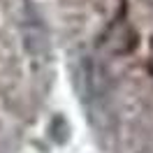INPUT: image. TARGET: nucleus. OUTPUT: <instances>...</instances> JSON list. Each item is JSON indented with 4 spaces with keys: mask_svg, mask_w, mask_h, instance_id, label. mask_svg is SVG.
I'll return each mask as SVG.
<instances>
[{
    "mask_svg": "<svg viewBox=\"0 0 153 153\" xmlns=\"http://www.w3.org/2000/svg\"><path fill=\"white\" fill-rule=\"evenodd\" d=\"M76 88L81 93L84 105L91 109V116L95 118L97 114L105 111L109 105V93H111V79L107 70L93 58H84L76 67Z\"/></svg>",
    "mask_w": 153,
    "mask_h": 153,
    "instance_id": "obj_1",
    "label": "nucleus"
},
{
    "mask_svg": "<svg viewBox=\"0 0 153 153\" xmlns=\"http://www.w3.org/2000/svg\"><path fill=\"white\" fill-rule=\"evenodd\" d=\"M21 28H23V39L28 44V51L37 58H44L49 53V33L39 12L33 5H26L21 16Z\"/></svg>",
    "mask_w": 153,
    "mask_h": 153,
    "instance_id": "obj_2",
    "label": "nucleus"
}]
</instances>
